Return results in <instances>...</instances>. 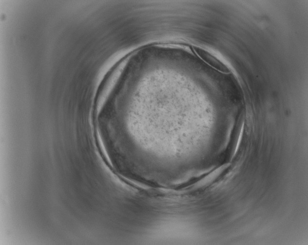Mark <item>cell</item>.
<instances>
[{
	"label": "cell",
	"instance_id": "obj_1",
	"mask_svg": "<svg viewBox=\"0 0 308 245\" xmlns=\"http://www.w3.org/2000/svg\"><path fill=\"white\" fill-rule=\"evenodd\" d=\"M192 50L202 60L212 67L224 73L230 72L229 69L225 64L206 50L196 46H193Z\"/></svg>",
	"mask_w": 308,
	"mask_h": 245
}]
</instances>
